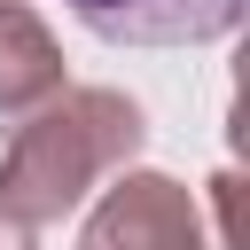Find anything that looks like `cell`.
<instances>
[{
    "label": "cell",
    "instance_id": "3",
    "mask_svg": "<svg viewBox=\"0 0 250 250\" xmlns=\"http://www.w3.org/2000/svg\"><path fill=\"white\" fill-rule=\"evenodd\" d=\"M242 8L250 0H70V16L117 47H203V39H227Z\"/></svg>",
    "mask_w": 250,
    "mask_h": 250
},
{
    "label": "cell",
    "instance_id": "1",
    "mask_svg": "<svg viewBox=\"0 0 250 250\" xmlns=\"http://www.w3.org/2000/svg\"><path fill=\"white\" fill-rule=\"evenodd\" d=\"M148 125L141 102H125L117 86H62L39 109H23V125L0 148V211L16 227H55L70 219L102 180H117L141 156Z\"/></svg>",
    "mask_w": 250,
    "mask_h": 250
},
{
    "label": "cell",
    "instance_id": "4",
    "mask_svg": "<svg viewBox=\"0 0 250 250\" xmlns=\"http://www.w3.org/2000/svg\"><path fill=\"white\" fill-rule=\"evenodd\" d=\"M47 94H62V47L23 0H0V109L23 117Z\"/></svg>",
    "mask_w": 250,
    "mask_h": 250
},
{
    "label": "cell",
    "instance_id": "2",
    "mask_svg": "<svg viewBox=\"0 0 250 250\" xmlns=\"http://www.w3.org/2000/svg\"><path fill=\"white\" fill-rule=\"evenodd\" d=\"M78 250H203V211L164 172H117V188L94 203Z\"/></svg>",
    "mask_w": 250,
    "mask_h": 250
},
{
    "label": "cell",
    "instance_id": "5",
    "mask_svg": "<svg viewBox=\"0 0 250 250\" xmlns=\"http://www.w3.org/2000/svg\"><path fill=\"white\" fill-rule=\"evenodd\" d=\"M0 250H39V242H31V227H16V219L0 211Z\"/></svg>",
    "mask_w": 250,
    "mask_h": 250
}]
</instances>
